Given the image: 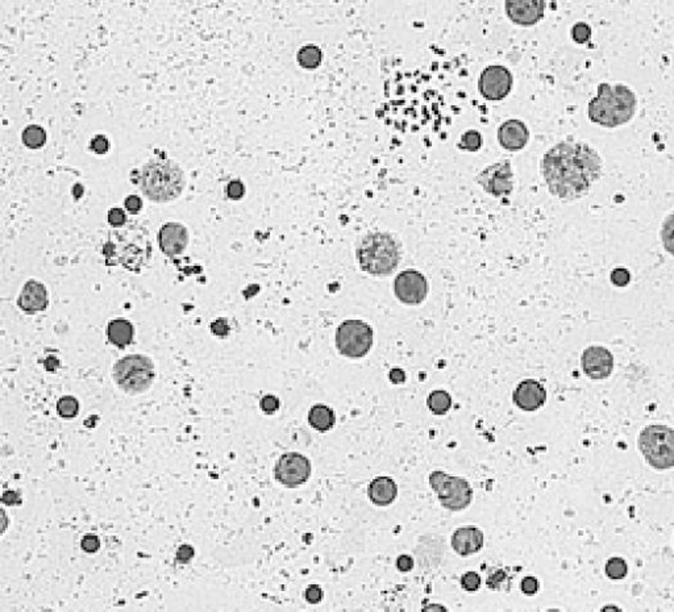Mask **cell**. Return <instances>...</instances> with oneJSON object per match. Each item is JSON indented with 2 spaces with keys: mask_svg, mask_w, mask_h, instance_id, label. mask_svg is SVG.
Here are the masks:
<instances>
[{
  "mask_svg": "<svg viewBox=\"0 0 674 612\" xmlns=\"http://www.w3.org/2000/svg\"><path fill=\"white\" fill-rule=\"evenodd\" d=\"M374 342V332L368 323L350 319L336 329V348L348 359H362L369 353Z\"/></svg>",
  "mask_w": 674,
  "mask_h": 612,
  "instance_id": "obj_9",
  "label": "cell"
},
{
  "mask_svg": "<svg viewBox=\"0 0 674 612\" xmlns=\"http://www.w3.org/2000/svg\"><path fill=\"white\" fill-rule=\"evenodd\" d=\"M226 194L229 199L232 200H239L241 197H244L245 194V186L244 183L240 181V179H235V181H231L227 187H226Z\"/></svg>",
  "mask_w": 674,
  "mask_h": 612,
  "instance_id": "obj_35",
  "label": "cell"
},
{
  "mask_svg": "<svg viewBox=\"0 0 674 612\" xmlns=\"http://www.w3.org/2000/svg\"><path fill=\"white\" fill-rule=\"evenodd\" d=\"M422 612H449L446 610L444 606L441 604H437V603H431V604H427L425 608L422 610Z\"/></svg>",
  "mask_w": 674,
  "mask_h": 612,
  "instance_id": "obj_45",
  "label": "cell"
},
{
  "mask_svg": "<svg viewBox=\"0 0 674 612\" xmlns=\"http://www.w3.org/2000/svg\"><path fill=\"white\" fill-rule=\"evenodd\" d=\"M274 475L283 486L291 489L298 487L308 481L311 475V462L301 453H284L275 464Z\"/></svg>",
  "mask_w": 674,
  "mask_h": 612,
  "instance_id": "obj_10",
  "label": "cell"
},
{
  "mask_svg": "<svg viewBox=\"0 0 674 612\" xmlns=\"http://www.w3.org/2000/svg\"><path fill=\"white\" fill-rule=\"evenodd\" d=\"M512 88L511 71L502 65H490L483 69L479 79V94L488 100L506 98Z\"/></svg>",
  "mask_w": 674,
  "mask_h": 612,
  "instance_id": "obj_11",
  "label": "cell"
},
{
  "mask_svg": "<svg viewBox=\"0 0 674 612\" xmlns=\"http://www.w3.org/2000/svg\"><path fill=\"white\" fill-rule=\"evenodd\" d=\"M483 547V534L474 525L461 527L452 536V548L460 556H470Z\"/></svg>",
  "mask_w": 674,
  "mask_h": 612,
  "instance_id": "obj_20",
  "label": "cell"
},
{
  "mask_svg": "<svg viewBox=\"0 0 674 612\" xmlns=\"http://www.w3.org/2000/svg\"><path fill=\"white\" fill-rule=\"evenodd\" d=\"M133 335H135V329L128 320L115 319L109 321L107 327V338L111 344L119 348H125L127 345L131 344Z\"/></svg>",
  "mask_w": 674,
  "mask_h": 612,
  "instance_id": "obj_22",
  "label": "cell"
},
{
  "mask_svg": "<svg viewBox=\"0 0 674 612\" xmlns=\"http://www.w3.org/2000/svg\"><path fill=\"white\" fill-rule=\"evenodd\" d=\"M521 589H522L523 594H525V595H533V594H536L537 590H539V580H536L535 577H525V578L522 580Z\"/></svg>",
  "mask_w": 674,
  "mask_h": 612,
  "instance_id": "obj_39",
  "label": "cell"
},
{
  "mask_svg": "<svg viewBox=\"0 0 674 612\" xmlns=\"http://www.w3.org/2000/svg\"><path fill=\"white\" fill-rule=\"evenodd\" d=\"M99 547H100V541L97 536L88 535L82 540V548L88 552H95L98 550Z\"/></svg>",
  "mask_w": 674,
  "mask_h": 612,
  "instance_id": "obj_42",
  "label": "cell"
},
{
  "mask_svg": "<svg viewBox=\"0 0 674 612\" xmlns=\"http://www.w3.org/2000/svg\"><path fill=\"white\" fill-rule=\"evenodd\" d=\"M308 423L319 432H326L332 429L336 423V416L332 408L328 405H316L308 412Z\"/></svg>",
  "mask_w": 674,
  "mask_h": 612,
  "instance_id": "obj_23",
  "label": "cell"
},
{
  "mask_svg": "<svg viewBox=\"0 0 674 612\" xmlns=\"http://www.w3.org/2000/svg\"><path fill=\"white\" fill-rule=\"evenodd\" d=\"M18 305L27 314H36L46 310L49 305V298L46 287L41 282L28 281L22 287Z\"/></svg>",
  "mask_w": 674,
  "mask_h": 612,
  "instance_id": "obj_19",
  "label": "cell"
},
{
  "mask_svg": "<svg viewBox=\"0 0 674 612\" xmlns=\"http://www.w3.org/2000/svg\"><path fill=\"white\" fill-rule=\"evenodd\" d=\"M610 279H611V282L615 284V286L623 287V286H627V284H630L631 274L627 269L618 267V269H615V270L611 273Z\"/></svg>",
  "mask_w": 674,
  "mask_h": 612,
  "instance_id": "obj_36",
  "label": "cell"
},
{
  "mask_svg": "<svg viewBox=\"0 0 674 612\" xmlns=\"http://www.w3.org/2000/svg\"><path fill=\"white\" fill-rule=\"evenodd\" d=\"M546 612H561V611H558V610H549V611H546Z\"/></svg>",
  "mask_w": 674,
  "mask_h": 612,
  "instance_id": "obj_47",
  "label": "cell"
},
{
  "mask_svg": "<svg viewBox=\"0 0 674 612\" xmlns=\"http://www.w3.org/2000/svg\"><path fill=\"white\" fill-rule=\"evenodd\" d=\"M90 149L98 154H106L109 152V141L106 134H97L90 141Z\"/></svg>",
  "mask_w": 674,
  "mask_h": 612,
  "instance_id": "obj_33",
  "label": "cell"
},
{
  "mask_svg": "<svg viewBox=\"0 0 674 612\" xmlns=\"http://www.w3.org/2000/svg\"><path fill=\"white\" fill-rule=\"evenodd\" d=\"M109 223L115 230L123 228L127 224V215L121 208H111L109 211Z\"/></svg>",
  "mask_w": 674,
  "mask_h": 612,
  "instance_id": "obj_34",
  "label": "cell"
},
{
  "mask_svg": "<svg viewBox=\"0 0 674 612\" xmlns=\"http://www.w3.org/2000/svg\"><path fill=\"white\" fill-rule=\"evenodd\" d=\"M591 28L586 22H576L572 28V37L577 44H585L590 40Z\"/></svg>",
  "mask_w": 674,
  "mask_h": 612,
  "instance_id": "obj_31",
  "label": "cell"
},
{
  "mask_svg": "<svg viewBox=\"0 0 674 612\" xmlns=\"http://www.w3.org/2000/svg\"><path fill=\"white\" fill-rule=\"evenodd\" d=\"M397 568L401 571H410L413 568V559L410 556L402 555L397 559Z\"/></svg>",
  "mask_w": 674,
  "mask_h": 612,
  "instance_id": "obj_43",
  "label": "cell"
},
{
  "mask_svg": "<svg viewBox=\"0 0 674 612\" xmlns=\"http://www.w3.org/2000/svg\"><path fill=\"white\" fill-rule=\"evenodd\" d=\"M512 169L510 161H502L488 166L477 176V182L494 197L509 195L514 188Z\"/></svg>",
  "mask_w": 674,
  "mask_h": 612,
  "instance_id": "obj_13",
  "label": "cell"
},
{
  "mask_svg": "<svg viewBox=\"0 0 674 612\" xmlns=\"http://www.w3.org/2000/svg\"><path fill=\"white\" fill-rule=\"evenodd\" d=\"M261 408L266 414H274V412L280 408V401H278V398H275V396H273V395L263 396L261 401Z\"/></svg>",
  "mask_w": 674,
  "mask_h": 612,
  "instance_id": "obj_38",
  "label": "cell"
},
{
  "mask_svg": "<svg viewBox=\"0 0 674 612\" xmlns=\"http://www.w3.org/2000/svg\"><path fill=\"white\" fill-rule=\"evenodd\" d=\"M103 256L109 266L120 265L130 272L140 273L152 258L149 230L139 221H130L123 228L111 230L103 246Z\"/></svg>",
  "mask_w": 674,
  "mask_h": 612,
  "instance_id": "obj_2",
  "label": "cell"
},
{
  "mask_svg": "<svg viewBox=\"0 0 674 612\" xmlns=\"http://www.w3.org/2000/svg\"><path fill=\"white\" fill-rule=\"evenodd\" d=\"M428 282L425 275L416 270H404L394 281V294L404 305H419L428 294Z\"/></svg>",
  "mask_w": 674,
  "mask_h": 612,
  "instance_id": "obj_12",
  "label": "cell"
},
{
  "mask_svg": "<svg viewBox=\"0 0 674 612\" xmlns=\"http://www.w3.org/2000/svg\"><path fill=\"white\" fill-rule=\"evenodd\" d=\"M125 208L131 212V214H137L140 212V209L142 208V200L137 195H130V197H125Z\"/></svg>",
  "mask_w": 674,
  "mask_h": 612,
  "instance_id": "obj_41",
  "label": "cell"
},
{
  "mask_svg": "<svg viewBox=\"0 0 674 612\" xmlns=\"http://www.w3.org/2000/svg\"><path fill=\"white\" fill-rule=\"evenodd\" d=\"M22 144L29 149H40L46 142V132L40 125H28L22 133Z\"/></svg>",
  "mask_w": 674,
  "mask_h": 612,
  "instance_id": "obj_26",
  "label": "cell"
},
{
  "mask_svg": "<svg viewBox=\"0 0 674 612\" xmlns=\"http://www.w3.org/2000/svg\"><path fill=\"white\" fill-rule=\"evenodd\" d=\"M429 485L436 492L439 502L449 511H461L469 507L473 499V489L461 477L436 471L429 474Z\"/></svg>",
  "mask_w": 674,
  "mask_h": 612,
  "instance_id": "obj_8",
  "label": "cell"
},
{
  "mask_svg": "<svg viewBox=\"0 0 674 612\" xmlns=\"http://www.w3.org/2000/svg\"><path fill=\"white\" fill-rule=\"evenodd\" d=\"M461 586L469 592H474V591L479 590V586H481V577H479V573H476V571L465 573L461 577Z\"/></svg>",
  "mask_w": 674,
  "mask_h": 612,
  "instance_id": "obj_32",
  "label": "cell"
},
{
  "mask_svg": "<svg viewBox=\"0 0 674 612\" xmlns=\"http://www.w3.org/2000/svg\"><path fill=\"white\" fill-rule=\"evenodd\" d=\"M359 267L370 275H389L399 265V246L390 233H368L356 251Z\"/></svg>",
  "mask_w": 674,
  "mask_h": 612,
  "instance_id": "obj_5",
  "label": "cell"
},
{
  "mask_svg": "<svg viewBox=\"0 0 674 612\" xmlns=\"http://www.w3.org/2000/svg\"><path fill=\"white\" fill-rule=\"evenodd\" d=\"M298 62L299 65L305 69H316L322 64L323 60V52L319 46L316 45H305L299 49L298 52Z\"/></svg>",
  "mask_w": 674,
  "mask_h": 612,
  "instance_id": "obj_25",
  "label": "cell"
},
{
  "mask_svg": "<svg viewBox=\"0 0 674 612\" xmlns=\"http://www.w3.org/2000/svg\"><path fill=\"white\" fill-rule=\"evenodd\" d=\"M506 582V571L504 570H495L490 576L488 580V586L493 590H498L502 587V583Z\"/></svg>",
  "mask_w": 674,
  "mask_h": 612,
  "instance_id": "obj_37",
  "label": "cell"
},
{
  "mask_svg": "<svg viewBox=\"0 0 674 612\" xmlns=\"http://www.w3.org/2000/svg\"><path fill=\"white\" fill-rule=\"evenodd\" d=\"M305 599L310 603H319L323 599V590L317 585L310 586L305 591Z\"/></svg>",
  "mask_w": 674,
  "mask_h": 612,
  "instance_id": "obj_40",
  "label": "cell"
},
{
  "mask_svg": "<svg viewBox=\"0 0 674 612\" xmlns=\"http://www.w3.org/2000/svg\"><path fill=\"white\" fill-rule=\"evenodd\" d=\"M139 183L144 195L156 203L172 202L185 188V173L182 167L161 153L142 166Z\"/></svg>",
  "mask_w": 674,
  "mask_h": 612,
  "instance_id": "obj_3",
  "label": "cell"
},
{
  "mask_svg": "<svg viewBox=\"0 0 674 612\" xmlns=\"http://www.w3.org/2000/svg\"><path fill=\"white\" fill-rule=\"evenodd\" d=\"M530 139V132L527 125L521 120L511 119L504 121L498 130V141L500 145L510 152H518L523 149Z\"/></svg>",
  "mask_w": 674,
  "mask_h": 612,
  "instance_id": "obj_17",
  "label": "cell"
},
{
  "mask_svg": "<svg viewBox=\"0 0 674 612\" xmlns=\"http://www.w3.org/2000/svg\"><path fill=\"white\" fill-rule=\"evenodd\" d=\"M636 104V95L628 86L600 83L597 97L589 103V119L602 127L615 128L632 119Z\"/></svg>",
  "mask_w": 674,
  "mask_h": 612,
  "instance_id": "obj_4",
  "label": "cell"
},
{
  "mask_svg": "<svg viewBox=\"0 0 674 612\" xmlns=\"http://www.w3.org/2000/svg\"><path fill=\"white\" fill-rule=\"evenodd\" d=\"M606 574L610 580H621L627 576V564L623 558L615 557L609 559L606 564Z\"/></svg>",
  "mask_w": 674,
  "mask_h": 612,
  "instance_id": "obj_30",
  "label": "cell"
},
{
  "mask_svg": "<svg viewBox=\"0 0 674 612\" xmlns=\"http://www.w3.org/2000/svg\"><path fill=\"white\" fill-rule=\"evenodd\" d=\"M544 179L556 197L576 200L585 197L603 170L598 152L586 142L565 140L544 154Z\"/></svg>",
  "mask_w": 674,
  "mask_h": 612,
  "instance_id": "obj_1",
  "label": "cell"
},
{
  "mask_svg": "<svg viewBox=\"0 0 674 612\" xmlns=\"http://www.w3.org/2000/svg\"><path fill=\"white\" fill-rule=\"evenodd\" d=\"M600 612H621V610L617 606H606V607L602 608Z\"/></svg>",
  "mask_w": 674,
  "mask_h": 612,
  "instance_id": "obj_46",
  "label": "cell"
},
{
  "mask_svg": "<svg viewBox=\"0 0 674 612\" xmlns=\"http://www.w3.org/2000/svg\"><path fill=\"white\" fill-rule=\"evenodd\" d=\"M112 377L123 393L139 395L152 387L156 370L152 359L144 354H128L114 365Z\"/></svg>",
  "mask_w": 674,
  "mask_h": 612,
  "instance_id": "obj_6",
  "label": "cell"
},
{
  "mask_svg": "<svg viewBox=\"0 0 674 612\" xmlns=\"http://www.w3.org/2000/svg\"><path fill=\"white\" fill-rule=\"evenodd\" d=\"M482 141H483L482 134L477 130H468V131L462 133L457 146L461 151L477 152L482 146Z\"/></svg>",
  "mask_w": 674,
  "mask_h": 612,
  "instance_id": "obj_27",
  "label": "cell"
},
{
  "mask_svg": "<svg viewBox=\"0 0 674 612\" xmlns=\"http://www.w3.org/2000/svg\"><path fill=\"white\" fill-rule=\"evenodd\" d=\"M193 555H194L193 548L184 545L178 550V559H181L182 562H187L190 558L193 557Z\"/></svg>",
  "mask_w": 674,
  "mask_h": 612,
  "instance_id": "obj_44",
  "label": "cell"
},
{
  "mask_svg": "<svg viewBox=\"0 0 674 612\" xmlns=\"http://www.w3.org/2000/svg\"><path fill=\"white\" fill-rule=\"evenodd\" d=\"M368 495L371 503H374L376 506L386 507L395 501L398 495V487L392 478L381 475L370 482Z\"/></svg>",
  "mask_w": 674,
  "mask_h": 612,
  "instance_id": "obj_21",
  "label": "cell"
},
{
  "mask_svg": "<svg viewBox=\"0 0 674 612\" xmlns=\"http://www.w3.org/2000/svg\"><path fill=\"white\" fill-rule=\"evenodd\" d=\"M582 370L589 378L602 381L609 378L614 369V357L603 347H589L581 359Z\"/></svg>",
  "mask_w": 674,
  "mask_h": 612,
  "instance_id": "obj_14",
  "label": "cell"
},
{
  "mask_svg": "<svg viewBox=\"0 0 674 612\" xmlns=\"http://www.w3.org/2000/svg\"><path fill=\"white\" fill-rule=\"evenodd\" d=\"M639 449L645 461L659 471L674 466V429L654 424L644 428L639 436Z\"/></svg>",
  "mask_w": 674,
  "mask_h": 612,
  "instance_id": "obj_7",
  "label": "cell"
},
{
  "mask_svg": "<svg viewBox=\"0 0 674 612\" xmlns=\"http://www.w3.org/2000/svg\"><path fill=\"white\" fill-rule=\"evenodd\" d=\"M158 244L166 257L174 258L187 248L188 230L181 223H166L158 232Z\"/></svg>",
  "mask_w": 674,
  "mask_h": 612,
  "instance_id": "obj_15",
  "label": "cell"
},
{
  "mask_svg": "<svg viewBox=\"0 0 674 612\" xmlns=\"http://www.w3.org/2000/svg\"><path fill=\"white\" fill-rule=\"evenodd\" d=\"M427 405L435 415H446L452 407V398L444 390H435L428 395Z\"/></svg>",
  "mask_w": 674,
  "mask_h": 612,
  "instance_id": "obj_24",
  "label": "cell"
},
{
  "mask_svg": "<svg viewBox=\"0 0 674 612\" xmlns=\"http://www.w3.org/2000/svg\"><path fill=\"white\" fill-rule=\"evenodd\" d=\"M545 10L544 1H507L506 12L512 22L519 25H533L542 20Z\"/></svg>",
  "mask_w": 674,
  "mask_h": 612,
  "instance_id": "obj_18",
  "label": "cell"
},
{
  "mask_svg": "<svg viewBox=\"0 0 674 612\" xmlns=\"http://www.w3.org/2000/svg\"><path fill=\"white\" fill-rule=\"evenodd\" d=\"M57 412L61 417L73 419L79 412V403L74 396L65 395L57 402Z\"/></svg>",
  "mask_w": 674,
  "mask_h": 612,
  "instance_id": "obj_28",
  "label": "cell"
},
{
  "mask_svg": "<svg viewBox=\"0 0 674 612\" xmlns=\"http://www.w3.org/2000/svg\"><path fill=\"white\" fill-rule=\"evenodd\" d=\"M661 240L665 251L674 256V212L663 220Z\"/></svg>",
  "mask_w": 674,
  "mask_h": 612,
  "instance_id": "obj_29",
  "label": "cell"
},
{
  "mask_svg": "<svg viewBox=\"0 0 674 612\" xmlns=\"http://www.w3.org/2000/svg\"><path fill=\"white\" fill-rule=\"evenodd\" d=\"M512 401L523 411L532 412L543 407L546 401V391L543 384L535 380H525L518 384L512 394Z\"/></svg>",
  "mask_w": 674,
  "mask_h": 612,
  "instance_id": "obj_16",
  "label": "cell"
}]
</instances>
